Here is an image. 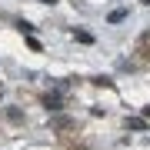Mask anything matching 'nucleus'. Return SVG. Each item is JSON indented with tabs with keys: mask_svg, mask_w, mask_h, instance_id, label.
Returning <instances> with one entry per match:
<instances>
[{
	"mask_svg": "<svg viewBox=\"0 0 150 150\" xmlns=\"http://www.w3.org/2000/svg\"><path fill=\"white\" fill-rule=\"evenodd\" d=\"M123 17H127V10H113V13H110V23H120Z\"/></svg>",
	"mask_w": 150,
	"mask_h": 150,
	"instance_id": "obj_1",
	"label": "nucleus"
},
{
	"mask_svg": "<svg viewBox=\"0 0 150 150\" xmlns=\"http://www.w3.org/2000/svg\"><path fill=\"white\" fill-rule=\"evenodd\" d=\"M40 4H57V0H40Z\"/></svg>",
	"mask_w": 150,
	"mask_h": 150,
	"instance_id": "obj_2",
	"label": "nucleus"
}]
</instances>
